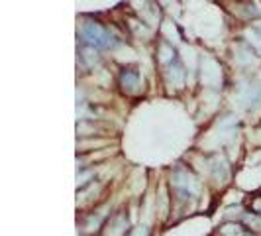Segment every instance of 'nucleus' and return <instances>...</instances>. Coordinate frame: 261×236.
<instances>
[{"label":"nucleus","instance_id":"obj_1","mask_svg":"<svg viewBox=\"0 0 261 236\" xmlns=\"http://www.w3.org/2000/svg\"><path fill=\"white\" fill-rule=\"evenodd\" d=\"M77 41L83 48H94L98 52H114L124 43V39L108 24L91 16L81 18V24L77 28Z\"/></svg>","mask_w":261,"mask_h":236},{"label":"nucleus","instance_id":"obj_2","mask_svg":"<svg viewBox=\"0 0 261 236\" xmlns=\"http://www.w3.org/2000/svg\"><path fill=\"white\" fill-rule=\"evenodd\" d=\"M200 187L198 177L193 171L185 166H179L173 170V177H171V199L175 201L177 207H187L191 201L198 199L196 189Z\"/></svg>","mask_w":261,"mask_h":236},{"label":"nucleus","instance_id":"obj_3","mask_svg":"<svg viewBox=\"0 0 261 236\" xmlns=\"http://www.w3.org/2000/svg\"><path fill=\"white\" fill-rule=\"evenodd\" d=\"M116 87L124 97H140L144 91V75L138 65H122L116 73Z\"/></svg>","mask_w":261,"mask_h":236},{"label":"nucleus","instance_id":"obj_4","mask_svg":"<svg viewBox=\"0 0 261 236\" xmlns=\"http://www.w3.org/2000/svg\"><path fill=\"white\" fill-rule=\"evenodd\" d=\"M251 210H253V213H257V215L261 217V197H257V199L253 201V205H251Z\"/></svg>","mask_w":261,"mask_h":236}]
</instances>
